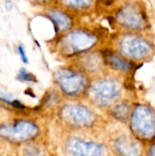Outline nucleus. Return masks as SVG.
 Returning a JSON list of instances; mask_svg holds the SVG:
<instances>
[{
	"mask_svg": "<svg viewBox=\"0 0 155 156\" xmlns=\"http://www.w3.org/2000/svg\"><path fill=\"white\" fill-rule=\"evenodd\" d=\"M56 81L60 90L68 95H78L87 86L86 77L71 69H61L56 73Z\"/></svg>",
	"mask_w": 155,
	"mask_h": 156,
	"instance_id": "f257e3e1",
	"label": "nucleus"
},
{
	"mask_svg": "<svg viewBox=\"0 0 155 156\" xmlns=\"http://www.w3.org/2000/svg\"><path fill=\"white\" fill-rule=\"evenodd\" d=\"M62 39L61 43L65 51L71 52L72 54L82 53L90 50L97 42L95 35L83 29L72 31L62 37Z\"/></svg>",
	"mask_w": 155,
	"mask_h": 156,
	"instance_id": "f03ea898",
	"label": "nucleus"
},
{
	"mask_svg": "<svg viewBox=\"0 0 155 156\" xmlns=\"http://www.w3.org/2000/svg\"><path fill=\"white\" fill-rule=\"evenodd\" d=\"M37 133L38 128L37 125L27 121L0 126V136L10 142H25L36 137Z\"/></svg>",
	"mask_w": 155,
	"mask_h": 156,
	"instance_id": "7ed1b4c3",
	"label": "nucleus"
},
{
	"mask_svg": "<svg viewBox=\"0 0 155 156\" xmlns=\"http://www.w3.org/2000/svg\"><path fill=\"white\" fill-rule=\"evenodd\" d=\"M132 129L143 138H151L155 133V115L144 105L138 106L132 114Z\"/></svg>",
	"mask_w": 155,
	"mask_h": 156,
	"instance_id": "20e7f679",
	"label": "nucleus"
},
{
	"mask_svg": "<svg viewBox=\"0 0 155 156\" xmlns=\"http://www.w3.org/2000/svg\"><path fill=\"white\" fill-rule=\"evenodd\" d=\"M121 93L119 84L112 80H103L95 82L90 88L92 98L100 104H107L115 100Z\"/></svg>",
	"mask_w": 155,
	"mask_h": 156,
	"instance_id": "39448f33",
	"label": "nucleus"
},
{
	"mask_svg": "<svg viewBox=\"0 0 155 156\" xmlns=\"http://www.w3.org/2000/svg\"><path fill=\"white\" fill-rule=\"evenodd\" d=\"M120 46L125 56L134 59L143 58L151 51V46L146 40L132 35L123 37Z\"/></svg>",
	"mask_w": 155,
	"mask_h": 156,
	"instance_id": "423d86ee",
	"label": "nucleus"
},
{
	"mask_svg": "<svg viewBox=\"0 0 155 156\" xmlns=\"http://www.w3.org/2000/svg\"><path fill=\"white\" fill-rule=\"evenodd\" d=\"M61 116L68 123L77 126H89L93 122L91 112L82 105H68L64 107Z\"/></svg>",
	"mask_w": 155,
	"mask_h": 156,
	"instance_id": "0eeeda50",
	"label": "nucleus"
},
{
	"mask_svg": "<svg viewBox=\"0 0 155 156\" xmlns=\"http://www.w3.org/2000/svg\"><path fill=\"white\" fill-rule=\"evenodd\" d=\"M68 151L71 156H103V149L92 142L72 139L68 144Z\"/></svg>",
	"mask_w": 155,
	"mask_h": 156,
	"instance_id": "6e6552de",
	"label": "nucleus"
},
{
	"mask_svg": "<svg viewBox=\"0 0 155 156\" xmlns=\"http://www.w3.org/2000/svg\"><path fill=\"white\" fill-rule=\"evenodd\" d=\"M117 18L122 26L131 29H139L143 24L141 14L132 5H127L122 8L117 15Z\"/></svg>",
	"mask_w": 155,
	"mask_h": 156,
	"instance_id": "1a4fd4ad",
	"label": "nucleus"
},
{
	"mask_svg": "<svg viewBox=\"0 0 155 156\" xmlns=\"http://www.w3.org/2000/svg\"><path fill=\"white\" fill-rule=\"evenodd\" d=\"M49 18L52 20L56 31L63 32L69 29L72 26L71 17L65 12L58 9H50L48 12Z\"/></svg>",
	"mask_w": 155,
	"mask_h": 156,
	"instance_id": "9d476101",
	"label": "nucleus"
},
{
	"mask_svg": "<svg viewBox=\"0 0 155 156\" xmlns=\"http://www.w3.org/2000/svg\"><path fill=\"white\" fill-rule=\"evenodd\" d=\"M116 148L122 156H140L138 145L128 138H121L116 142Z\"/></svg>",
	"mask_w": 155,
	"mask_h": 156,
	"instance_id": "9b49d317",
	"label": "nucleus"
},
{
	"mask_svg": "<svg viewBox=\"0 0 155 156\" xmlns=\"http://www.w3.org/2000/svg\"><path fill=\"white\" fill-rule=\"evenodd\" d=\"M108 62L115 69H121V70H128L130 69V64L123 59L122 57L116 55V54H109L107 56Z\"/></svg>",
	"mask_w": 155,
	"mask_h": 156,
	"instance_id": "f8f14e48",
	"label": "nucleus"
},
{
	"mask_svg": "<svg viewBox=\"0 0 155 156\" xmlns=\"http://www.w3.org/2000/svg\"><path fill=\"white\" fill-rule=\"evenodd\" d=\"M64 1L69 7L75 9H84L90 5L92 0H64Z\"/></svg>",
	"mask_w": 155,
	"mask_h": 156,
	"instance_id": "ddd939ff",
	"label": "nucleus"
},
{
	"mask_svg": "<svg viewBox=\"0 0 155 156\" xmlns=\"http://www.w3.org/2000/svg\"><path fill=\"white\" fill-rule=\"evenodd\" d=\"M18 78L21 79L22 80H26V81H32L35 80L34 76L32 74H30L29 72H27L25 69H21L18 74Z\"/></svg>",
	"mask_w": 155,
	"mask_h": 156,
	"instance_id": "4468645a",
	"label": "nucleus"
},
{
	"mask_svg": "<svg viewBox=\"0 0 155 156\" xmlns=\"http://www.w3.org/2000/svg\"><path fill=\"white\" fill-rule=\"evenodd\" d=\"M18 53H19V56L21 58V60L24 62V63H27L28 62V59H27V57H26V51H25V48L22 45L18 46Z\"/></svg>",
	"mask_w": 155,
	"mask_h": 156,
	"instance_id": "2eb2a0df",
	"label": "nucleus"
},
{
	"mask_svg": "<svg viewBox=\"0 0 155 156\" xmlns=\"http://www.w3.org/2000/svg\"><path fill=\"white\" fill-rule=\"evenodd\" d=\"M149 156H155V146H153V148H151Z\"/></svg>",
	"mask_w": 155,
	"mask_h": 156,
	"instance_id": "dca6fc26",
	"label": "nucleus"
},
{
	"mask_svg": "<svg viewBox=\"0 0 155 156\" xmlns=\"http://www.w3.org/2000/svg\"><path fill=\"white\" fill-rule=\"evenodd\" d=\"M38 1H43V2H49L51 0H38Z\"/></svg>",
	"mask_w": 155,
	"mask_h": 156,
	"instance_id": "f3484780",
	"label": "nucleus"
}]
</instances>
